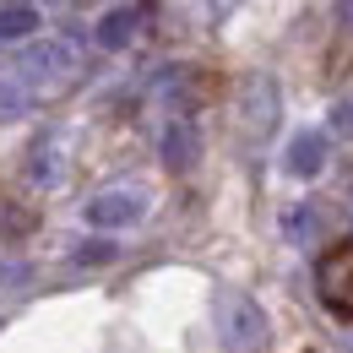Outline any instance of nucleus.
Listing matches in <instances>:
<instances>
[{
    "mask_svg": "<svg viewBox=\"0 0 353 353\" xmlns=\"http://www.w3.org/2000/svg\"><path fill=\"white\" fill-rule=\"evenodd\" d=\"M77 71H82V54H77V44H71V39L28 44V49H22V60L11 65L17 88L28 92V98H49V92L71 88V82H77Z\"/></svg>",
    "mask_w": 353,
    "mask_h": 353,
    "instance_id": "obj_1",
    "label": "nucleus"
},
{
    "mask_svg": "<svg viewBox=\"0 0 353 353\" xmlns=\"http://www.w3.org/2000/svg\"><path fill=\"white\" fill-rule=\"evenodd\" d=\"M321 234H326V212L315 201H294L283 212V239L288 245H321Z\"/></svg>",
    "mask_w": 353,
    "mask_h": 353,
    "instance_id": "obj_10",
    "label": "nucleus"
},
{
    "mask_svg": "<svg viewBox=\"0 0 353 353\" xmlns=\"http://www.w3.org/2000/svg\"><path fill=\"white\" fill-rule=\"evenodd\" d=\"M326 114H332V120H326V125H332V136H337V141H353V98H337Z\"/></svg>",
    "mask_w": 353,
    "mask_h": 353,
    "instance_id": "obj_13",
    "label": "nucleus"
},
{
    "mask_svg": "<svg viewBox=\"0 0 353 353\" xmlns=\"http://www.w3.org/2000/svg\"><path fill=\"white\" fill-rule=\"evenodd\" d=\"M141 22H147V11H141V6H109V11L98 17L92 39H98V49H125L136 33H141Z\"/></svg>",
    "mask_w": 353,
    "mask_h": 353,
    "instance_id": "obj_8",
    "label": "nucleus"
},
{
    "mask_svg": "<svg viewBox=\"0 0 353 353\" xmlns=\"http://www.w3.org/2000/svg\"><path fill=\"white\" fill-rule=\"evenodd\" d=\"M239 125L256 136V141L272 136V125H277V82L261 77V71L239 82Z\"/></svg>",
    "mask_w": 353,
    "mask_h": 353,
    "instance_id": "obj_5",
    "label": "nucleus"
},
{
    "mask_svg": "<svg viewBox=\"0 0 353 353\" xmlns=\"http://www.w3.org/2000/svg\"><path fill=\"white\" fill-rule=\"evenodd\" d=\"M22 169H28V179H33V185H60V179H65V141H60V136H39V141H33V147H28V163H22Z\"/></svg>",
    "mask_w": 353,
    "mask_h": 353,
    "instance_id": "obj_9",
    "label": "nucleus"
},
{
    "mask_svg": "<svg viewBox=\"0 0 353 353\" xmlns=\"http://www.w3.org/2000/svg\"><path fill=\"white\" fill-rule=\"evenodd\" d=\"M152 212V190L147 185H109L82 201V218L103 234H120V228H136V223Z\"/></svg>",
    "mask_w": 353,
    "mask_h": 353,
    "instance_id": "obj_2",
    "label": "nucleus"
},
{
    "mask_svg": "<svg viewBox=\"0 0 353 353\" xmlns=\"http://www.w3.org/2000/svg\"><path fill=\"white\" fill-rule=\"evenodd\" d=\"M315 288H321V305L332 315L353 321V245H337L326 250L321 266H315Z\"/></svg>",
    "mask_w": 353,
    "mask_h": 353,
    "instance_id": "obj_4",
    "label": "nucleus"
},
{
    "mask_svg": "<svg viewBox=\"0 0 353 353\" xmlns=\"http://www.w3.org/2000/svg\"><path fill=\"white\" fill-rule=\"evenodd\" d=\"M337 17H343V22H353V0H348V6H337Z\"/></svg>",
    "mask_w": 353,
    "mask_h": 353,
    "instance_id": "obj_14",
    "label": "nucleus"
},
{
    "mask_svg": "<svg viewBox=\"0 0 353 353\" xmlns=\"http://www.w3.org/2000/svg\"><path fill=\"white\" fill-rule=\"evenodd\" d=\"M114 256H120V245H114V239H88V245H77V250H71V261H77V266H109Z\"/></svg>",
    "mask_w": 353,
    "mask_h": 353,
    "instance_id": "obj_12",
    "label": "nucleus"
},
{
    "mask_svg": "<svg viewBox=\"0 0 353 353\" xmlns=\"http://www.w3.org/2000/svg\"><path fill=\"white\" fill-rule=\"evenodd\" d=\"M326 158H332V136L326 131H294L288 147H283V174L315 179L321 169H326Z\"/></svg>",
    "mask_w": 353,
    "mask_h": 353,
    "instance_id": "obj_6",
    "label": "nucleus"
},
{
    "mask_svg": "<svg viewBox=\"0 0 353 353\" xmlns=\"http://www.w3.org/2000/svg\"><path fill=\"white\" fill-rule=\"evenodd\" d=\"M158 158H163V169H174V174H185V169H196V158H201V131L179 114V120H169L163 125V136H158Z\"/></svg>",
    "mask_w": 353,
    "mask_h": 353,
    "instance_id": "obj_7",
    "label": "nucleus"
},
{
    "mask_svg": "<svg viewBox=\"0 0 353 353\" xmlns=\"http://www.w3.org/2000/svg\"><path fill=\"white\" fill-rule=\"evenodd\" d=\"M218 321H223V348L228 353H261L266 337H272V321L250 294H223Z\"/></svg>",
    "mask_w": 353,
    "mask_h": 353,
    "instance_id": "obj_3",
    "label": "nucleus"
},
{
    "mask_svg": "<svg viewBox=\"0 0 353 353\" xmlns=\"http://www.w3.org/2000/svg\"><path fill=\"white\" fill-rule=\"evenodd\" d=\"M33 28H39V6H0V44L28 39Z\"/></svg>",
    "mask_w": 353,
    "mask_h": 353,
    "instance_id": "obj_11",
    "label": "nucleus"
}]
</instances>
